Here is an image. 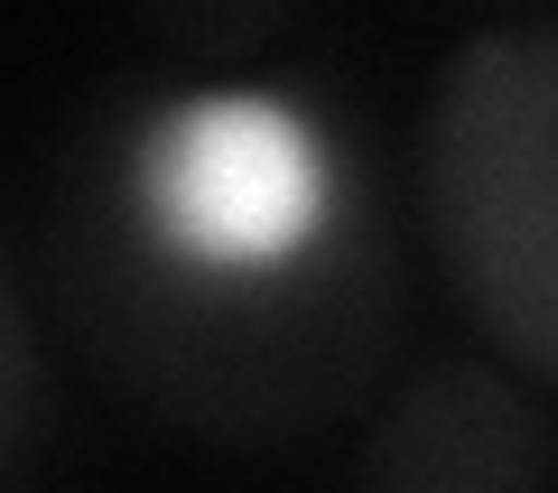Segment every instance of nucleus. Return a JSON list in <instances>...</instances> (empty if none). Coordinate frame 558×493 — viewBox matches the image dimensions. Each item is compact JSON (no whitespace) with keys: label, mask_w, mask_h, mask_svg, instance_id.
Masks as SVG:
<instances>
[{"label":"nucleus","mask_w":558,"mask_h":493,"mask_svg":"<svg viewBox=\"0 0 558 493\" xmlns=\"http://www.w3.org/2000/svg\"><path fill=\"white\" fill-rule=\"evenodd\" d=\"M65 279L94 345L205 429H289L391 336L381 196L289 103H168L65 196Z\"/></svg>","instance_id":"1"},{"label":"nucleus","mask_w":558,"mask_h":493,"mask_svg":"<svg viewBox=\"0 0 558 493\" xmlns=\"http://www.w3.org/2000/svg\"><path fill=\"white\" fill-rule=\"evenodd\" d=\"M428 224L465 308L558 382V20H494L428 94Z\"/></svg>","instance_id":"2"},{"label":"nucleus","mask_w":558,"mask_h":493,"mask_svg":"<svg viewBox=\"0 0 558 493\" xmlns=\"http://www.w3.org/2000/svg\"><path fill=\"white\" fill-rule=\"evenodd\" d=\"M549 410L502 363L457 354L391 392L363 447L373 493H549Z\"/></svg>","instance_id":"3"},{"label":"nucleus","mask_w":558,"mask_h":493,"mask_svg":"<svg viewBox=\"0 0 558 493\" xmlns=\"http://www.w3.org/2000/svg\"><path fill=\"white\" fill-rule=\"evenodd\" d=\"M28 410H38V345H28V308H20V289H10V270H0V466L20 456Z\"/></svg>","instance_id":"4"},{"label":"nucleus","mask_w":558,"mask_h":493,"mask_svg":"<svg viewBox=\"0 0 558 493\" xmlns=\"http://www.w3.org/2000/svg\"><path fill=\"white\" fill-rule=\"evenodd\" d=\"M168 38H205V47H233V38H260L279 28V10H159Z\"/></svg>","instance_id":"5"}]
</instances>
